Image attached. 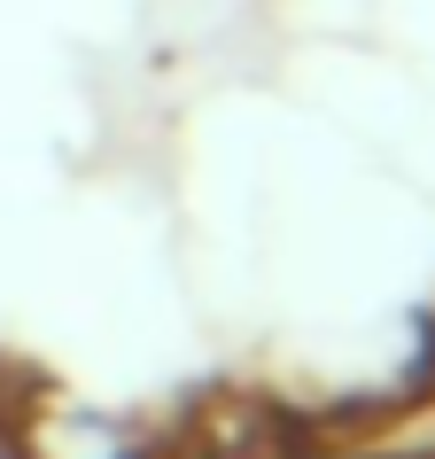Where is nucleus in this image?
Instances as JSON below:
<instances>
[{"mask_svg": "<svg viewBox=\"0 0 435 459\" xmlns=\"http://www.w3.org/2000/svg\"><path fill=\"white\" fill-rule=\"evenodd\" d=\"M8 452L16 459H164V436H148L141 420H124V412L39 397V405L16 420Z\"/></svg>", "mask_w": 435, "mask_h": 459, "instance_id": "1", "label": "nucleus"}]
</instances>
